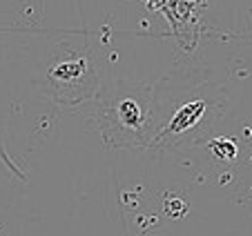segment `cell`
I'll return each mask as SVG.
<instances>
[{
  "instance_id": "cell-4",
  "label": "cell",
  "mask_w": 252,
  "mask_h": 236,
  "mask_svg": "<svg viewBox=\"0 0 252 236\" xmlns=\"http://www.w3.org/2000/svg\"><path fill=\"white\" fill-rule=\"evenodd\" d=\"M210 151H212L219 161L230 163L237 158V143H234L232 138L219 136V138H214V141H210Z\"/></svg>"
},
{
  "instance_id": "cell-1",
  "label": "cell",
  "mask_w": 252,
  "mask_h": 236,
  "mask_svg": "<svg viewBox=\"0 0 252 236\" xmlns=\"http://www.w3.org/2000/svg\"><path fill=\"white\" fill-rule=\"evenodd\" d=\"M203 114H205V103L203 100H190V103H186L183 107L176 109V114L172 116L165 134H183V132H188V129H192L201 118H203Z\"/></svg>"
},
{
  "instance_id": "cell-2",
  "label": "cell",
  "mask_w": 252,
  "mask_h": 236,
  "mask_svg": "<svg viewBox=\"0 0 252 236\" xmlns=\"http://www.w3.org/2000/svg\"><path fill=\"white\" fill-rule=\"evenodd\" d=\"M116 116L127 129H138L143 125V109L134 98H123L116 105Z\"/></svg>"
},
{
  "instance_id": "cell-3",
  "label": "cell",
  "mask_w": 252,
  "mask_h": 236,
  "mask_svg": "<svg viewBox=\"0 0 252 236\" xmlns=\"http://www.w3.org/2000/svg\"><path fill=\"white\" fill-rule=\"evenodd\" d=\"M85 71H87V62L83 60V58H78V60H67V62L56 65L52 69V78L71 83V81H76V78H81Z\"/></svg>"
},
{
  "instance_id": "cell-5",
  "label": "cell",
  "mask_w": 252,
  "mask_h": 236,
  "mask_svg": "<svg viewBox=\"0 0 252 236\" xmlns=\"http://www.w3.org/2000/svg\"><path fill=\"white\" fill-rule=\"evenodd\" d=\"M188 209H190V205L183 196H167L165 203H163V212L170 218H183L188 214Z\"/></svg>"
},
{
  "instance_id": "cell-6",
  "label": "cell",
  "mask_w": 252,
  "mask_h": 236,
  "mask_svg": "<svg viewBox=\"0 0 252 236\" xmlns=\"http://www.w3.org/2000/svg\"><path fill=\"white\" fill-rule=\"evenodd\" d=\"M0 158H2V163H5V165H7V167H9V170H11V172H14V174H16V176H20V178H23V172H20V170H18V167H16V165H14V161H11L9 156H7L5 147H2V143H0Z\"/></svg>"
}]
</instances>
